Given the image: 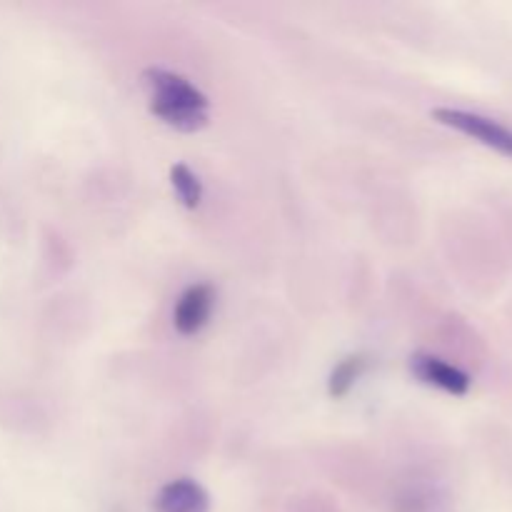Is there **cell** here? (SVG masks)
<instances>
[{
  "label": "cell",
  "instance_id": "277c9868",
  "mask_svg": "<svg viewBox=\"0 0 512 512\" xmlns=\"http://www.w3.org/2000/svg\"><path fill=\"white\" fill-rule=\"evenodd\" d=\"M410 370H413V375L420 380V383L443 390V393L458 395V398L468 395L470 383H473L465 370L455 368V365L448 363V360L435 358V355H428V353L413 355V358H410Z\"/></svg>",
  "mask_w": 512,
  "mask_h": 512
},
{
  "label": "cell",
  "instance_id": "6da1fadb",
  "mask_svg": "<svg viewBox=\"0 0 512 512\" xmlns=\"http://www.w3.org/2000/svg\"><path fill=\"white\" fill-rule=\"evenodd\" d=\"M143 88L148 93L150 113L180 133L203 130L210 120V100L185 75L168 68H145Z\"/></svg>",
  "mask_w": 512,
  "mask_h": 512
},
{
  "label": "cell",
  "instance_id": "52a82bcc",
  "mask_svg": "<svg viewBox=\"0 0 512 512\" xmlns=\"http://www.w3.org/2000/svg\"><path fill=\"white\" fill-rule=\"evenodd\" d=\"M170 185H173L175 195H178V200L185 208L195 210L200 200H203V183L195 175V170H190L185 163H175L170 168Z\"/></svg>",
  "mask_w": 512,
  "mask_h": 512
},
{
  "label": "cell",
  "instance_id": "8992f818",
  "mask_svg": "<svg viewBox=\"0 0 512 512\" xmlns=\"http://www.w3.org/2000/svg\"><path fill=\"white\" fill-rule=\"evenodd\" d=\"M368 370V355H348V358L340 360L333 368L328 380V393L333 398H343L353 390V385L363 378V373Z\"/></svg>",
  "mask_w": 512,
  "mask_h": 512
},
{
  "label": "cell",
  "instance_id": "3957f363",
  "mask_svg": "<svg viewBox=\"0 0 512 512\" xmlns=\"http://www.w3.org/2000/svg\"><path fill=\"white\" fill-rule=\"evenodd\" d=\"M215 308V288L208 283H193L180 293L173 310V325L180 335H198L208 325Z\"/></svg>",
  "mask_w": 512,
  "mask_h": 512
},
{
  "label": "cell",
  "instance_id": "7a4b0ae2",
  "mask_svg": "<svg viewBox=\"0 0 512 512\" xmlns=\"http://www.w3.org/2000/svg\"><path fill=\"white\" fill-rule=\"evenodd\" d=\"M433 118L438 123L448 125V128L460 130V133L470 135L478 143L488 145L495 153L512 158V128L510 125L500 123V120L490 118V115L473 113V110L463 108H435Z\"/></svg>",
  "mask_w": 512,
  "mask_h": 512
},
{
  "label": "cell",
  "instance_id": "5b68a950",
  "mask_svg": "<svg viewBox=\"0 0 512 512\" xmlns=\"http://www.w3.org/2000/svg\"><path fill=\"white\" fill-rule=\"evenodd\" d=\"M153 508L155 512H210V495L195 480L178 478L158 490Z\"/></svg>",
  "mask_w": 512,
  "mask_h": 512
}]
</instances>
